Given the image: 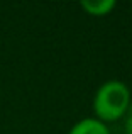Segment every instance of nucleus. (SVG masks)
Listing matches in <instances>:
<instances>
[{"label":"nucleus","instance_id":"nucleus-3","mask_svg":"<svg viewBox=\"0 0 132 134\" xmlns=\"http://www.w3.org/2000/svg\"><path fill=\"white\" fill-rule=\"evenodd\" d=\"M81 10L92 17H105L117 7L115 0H83L80 3Z\"/></svg>","mask_w":132,"mask_h":134},{"label":"nucleus","instance_id":"nucleus-4","mask_svg":"<svg viewBox=\"0 0 132 134\" xmlns=\"http://www.w3.org/2000/svg\"><path fill=\"white\" fill-rule=\"evenodd\" d=\"M122 121H124V131H125V134H132V100H130L129 109H127Z\"/></svg>","mask_w":132,"mask_h":134},{"label":"nucleus","instance_id":"nucleus-1","mask_svg":"<svg viewBox=\"0 0 132 134\" xmlns=\"http://www.w3.org/2000/svg\"><path fill=\"white\" fill-rule=\"evenodd\" d=\"M130 100L132 92L127 83L115 78L107 80L97 88L93 95V117H97L105 124L122 121L129 109Z\"/></svg>","mask_w":132,"mask_h":134},{"label":"nucleus","instance_id":"nucleus-2","mask_svg":"<svg viewBox=\"0 0 132 134\" xmlns=\"http://www.w3.org/2000/svg\"><path fill=\"white\" fill-rule=\"evenodd\" d=\"M68 134H112L109 124L98 121L97 117H83L69 127Z\"/></svg>","mask_w":132,"mask_h":134}]
</instances>
